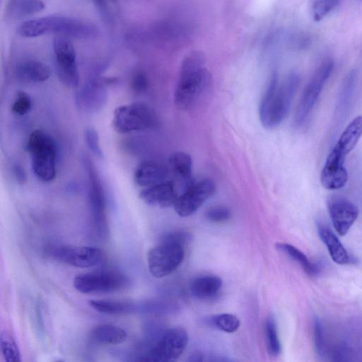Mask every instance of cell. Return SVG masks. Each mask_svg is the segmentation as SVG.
<instances>
[{"label": "cell", "mask_w": 362, "mask_h": 362, "mask_svg": "<svg viewBox=\"0 0 362 362\" xmlns=\"http://www.w3.org/2000/svg\"><path fill=\"white\" fill-rule=\"evenodd\" d=\"M216 189V183L209 179L194 183L178 197L174 204L177 214L182 218L193 216L207 201L215 195Z\"/></svg>", "instance_id": "obj_14"}, {"label": "cell", "mask_w": 362, "mask_h": 362, "mask_svg": "<svg viewBox=\"0 0 362 362\" xmlns=\"http://www.w3.org/2000/svg\"><path fill=\"white\" fill-rule=\"evenodd\" d=\"M159 120L153 109L143 103L119 106L114 112L113 127L120 134L157 129Z\"/></svg>", "instance_id": "obj_5"}, {"label": "cell", "mask_w": 362, "mask_h": 362, "mask_svg": "<svg viewBox=\"0 0 362 362\" xmlns=\"http://www.w3.org/2000/svg\"><path fill=\"white\" fill-rule=\"evenodd\" d=\"M313 336L315 351L318 355L324 356L326 352L324 328L322 321L315 318L313 325Z\"/></svg>", "instance_id": "obj_33"}, {"label": "cell", "mask_w": 362, "mask_h": 362, "mask_svg": "<svg viewBox=\"0 0 362 362\" xmlns=\"http://www.w3.org/2000/svg\"><path fill=\"white\" fill-rule=\"evenodd\" d=\"M266 338L268 352L272 357H278L281 352V344L278 328L272 316H269L266 323Z\"/></svg>", "instance_id": "obj_28"}, {"label": "cell", "mask_w": 362, "mask_h": 362, "mask_svg": "<svg viewBox=\"0 0 362 362\" xmlns=\"http://www.w3.org/2000/svg\"><path fill=\"white\" fill-rule=\"evenodd\" d=\"M203 356L200 353H195L193 356H191L190 361H203Z\"/></svg>", "instance_id": "obj_37"}, {"label": "cell", "mask_w": 362, "mask_h": 362, "mask_svg": "<svg viewBox=\"0 0 362 362\" xmlns=\"http://www.w3.org/2000/svg\"><path fill=\"white\" fill-rule=\"evenodd\" d=\"M328 208L337 233L341 237L346 235L358 218L357 206L344 197L334 196L328 199Z\"/></svg>", "instance_id": "obj_15"}, {"label": "cell", "mask_w": 362, "mask_h": 362, "mask_svg": "<svg viewBox=\"0 0 362 362\" xmlns=\"http://www.w3.org/2000/svg\"><path fill=\"white\" fill-rule=\"evenodd\" d=\"M300 83V77L294 73L281 84L278 75L272 77L259 105V118L266 129H275L285 120Z\"/></svg>", "instance_id": "obj_1"}, {"label": "cell", "mask_w": 362, "mask_h": 362, "mask_svg": "<svg viewBox=\"0 0 362 362\" xmlns=\"http://www.w3.org/2000/svg\"><path fill=\"white\" fill-rule=\"evenodd\" d=\"M129 280L120 272L97 271L75 276L74 287L83 294L107 293L119 291L129 284Z\"/></svg>", "instance_id": "obj_10"}, {"label": "cell", "mask_w": 362, "mask_h": 362, "mask_svg": "<svg viewBox=\"0 0 362 362\" xmlns=\"http://www.w3.org/2000/svg\"><path fill=\"white\" fill-rule=\"evenodd\" d=\"M55 62L60 81L70 88H77L79 83V73L77 63V53L73 42L66 36H58L53 42Z\"/></svg>", "instance_id": "obj_9"}, {"label": "cell", "mask_w": 362, "mask_h": 362, "mask_svg": "<svg viewBox=\"0 0 362 362\" xmlns=\"http://www.w3.org/2000/svg\"><path fill=\"white\" fill-rule=\"evenodd\" d=\"M231 217V210L222 205L211 207L205 213L206 219L210 222L216 224L227 222Z\"/></svg>", "instance_id": "obj_32"}, {"label": "cell", "mask_w": 362, "mask_h": 362, "mask_svg": "<svg viewBox=\"0 0 362 362\" xmlns=\"http://www.w3.org/2000/svg\"><path fill=\"white\" fill-rule=\"evenodd\" d=\"M170 168L165 164L147 161L142 163L136 169L135 181L140 187H150L167 181Z\"/></svg>", "instance_id": "obj_18"}, {"label": "cell", "mask_w": 362, "mask_h": 362, "mask_svg": "<svg viewBox=\"0 0 362 362\" xmlns=\"http://www.w3.org/2000/svg\"><path fill=\"white\" fill-rule=\"evenodd\" d=\"M361 136L362 116H358L348 125L327 158L321 176L325 188L339 190L347 184L348 173L345 166L346 159Z\"/></svg>", "instance_id": "obj_2"}, {"label": "cell", "mask_w": 362, "mask_h": 362, "mask_svg": "<svg viewBox=\"0 0 362 362\" xmlns=\"http://www.w3.org/2000/svg\"><path fill=\"white\" fill-rule=\"evenodd\" d=\"M276 248L286 254L292 260L299 263L309 276H316L320 272L319 267L312 263L303 252L296 247L289 244L279 243L276 245Z\"/></svg>", "instance_id": "obj_24"}, {"label": "cell", "mask_w": 362, "mask_h": 362, "mask_svg": "<svg viewBox=\"0 0 362 362\" xmlns=\"http://www.w3.org/2000/svg\"><path fill=\"white\" fill-rule=\"evenodd\" d=\"M207 324L227 333L236 332L240 327V319L230 313L213 315L207 319Z\"/></svg>", "instance_id": "obj_27"}, {"label": "cell", "mask_w": 362, "mask_h": 362, "mask_svg": "<svg viewBox=\"0 0 362 362\" xmlns=\"http://www.w3.org/2000/svg\"><path fill=\"white\" fill-rule=\"evenodd\" d=\"M169 168L183 191L194 183L193 160L186 153L177 152L170 157Z\"/></svg>", "instance_id": "obj_19"}, {"label": "cell", "mask_w": 362, "mask_h": 362, "mask_svg": "<svg viewBox=\"0 0 362 362\" xmlns=\"http://www.w3.org/2000/svg\"><path fill=\"white\" fill-rule=\"evenodd\" d=\"M333 70V61H325L308 82L297 105L294 116V124L296 127L302 126L309 118Z\"/></svg>", "instance_id": "obj_7"}, {"label": "cell", "mask_w": 362, "mask_h": 362, "mask_svg": "<svg viewBox=\"0 0 362 362\" xmlns=\"http://www.w3.org/2000/svg\"><path fill=\"white\" fill-rule=\"evenodd\" d=\"M0 346L5 361L8 362L21 361V356L15 339L8 332L2 333L0 337Z\"/></svg>", "instance_id": "obj_29"}, {"label": "cell", "mask_w": 362, "mask_h": 362, "mask_svg": "<svg viewBox=\"0 0 362 362\" xmlns=\"http://www.w3.org/2000/svg\"><path fill=\"white\" fill-rule=\"evenodd\" d=\"M209 75L205 59L201 52L190 53L183 60L174 94L177 107L190 109L206 90Z\"/></svg>", "instance_id": "obj_3"}, {"label": "cell", "mask_w": 362, "mask_h": 362, "mask_svg": "<svg viewBox=\"0 0 362 362\" xmlns=\"http://www.w3.org/2000/svg\"><path fill=\"white\" fill-rule=\"evenodd\" d=\"M49 255L58 262L79 268L96 266L103 259V252L92 246H57L49 250Z\"/></svg>", "instance_id": "obj_13"}, {"label": "cell", "mask_w": 362, "mask_h": 362, "mask_svg": "<svg viewBox=\"0 0 362 362\" xmlns=\"http://www.w3.org/2000/svg\"><path fill=\"white\" fill-rule=\"evenodd\" d=\"M16 74L21 80L38 83L46 81L50 78L51 70L44 62L27 60L18 65Z\"/></svg>", "instance_id": "obj_21"}, {"label": "cell", "mask_w": 362, "mask_h": 362, "mask_svg": "<svg viewBox=\"0 0 362 362\" xmlns=\"http://www.w3.org/2000/svg\"><path fill=\"white\" fill-rule=\"evenodd\" d=\"M76 26V19L62 16H48L25 21L18 28V33L25 38H36L47 34L71 37Z\"/></svg>", "instance_id": "obj_12"}, {"label": "cell", "mask_w": 362, "mask_h": 362, "mask_svg": "<svg viewBox=\"0 0 362 362\" xmlns=\"http://www.w3.org/2000/svg\"><path fill=\"white\" fill-rule=\"evenodd\" d=\"M83 163L89 178V203L92 224L98 235L105 237L109 233V224L104 190L92 161L84 159Z\"/></svg>", "instance_id": "obj_8"}, {"label": "cell", "mask_w": 362, "mask_h": 362, "mask_svg": "<svg viewBox=\"0 0 362 362\" xmlns=\"http://www.w3.org/2000/svg\"><path fill=\"white\" fill-rule=\"evenodd\" d=\"M222 287L220 276L206 274L195 279L190 285L191 293L200 300L211 299L216 296Z\"/></svg>", "instance_id": "obj_22"}, {"label": "cell", "mask_w": 362, "mask_h": 362, "mask_svg": "<svg viewBox=\"0 0 362 362\" xmlns=\"http://www.w3.org/2000/svg\"><path fill=\"white\" fill-rule=\"evenodd\" d=\"M27 150L36 177L45 183L53 181L56 176L57 146L52 137L41 130L34 131L29 138Z\"/></svg>", "instance_id": "obj_4"}, {"label": "cell", "mask_w": 362, "mask_h": 362, "mask_svg": "<svg viewBox=\"0 0 362 362\" xmlns=\"http://www.w3.org/2000/svg\"><path fill=\"white\" fill-rule=\"evenodd\" d=\"M139 196L146 204L161 208L174 206L179 197L175 184L170 181L145 188Z\"/></svg>", "instance_id": "obj_17"}, {"label": "cell", "mask_w": 362, "mask_h": 362, "mask_svg": "<svg viewBox=\"0 0 362 362\" xmlns=\"http://www.w3.org/2000/svg\"><path fill=\"white\" fill-rule=\"evenodd\" d=\"M317 227L318 235L326 246L333 261L339 265L349 263V254L333 231L322 223L318 224Z\"/></svg>", "instance_id": "obj_20"}, {"label": "cell", "mask_w": 362, "mask_h": 362, "mask_svg": "<svg viewBox=\"0 0 362 362\" xmlns=\"http://www.w3.org/2000/svg\"><path fill=\"white\" fill-rule=\"evenodd\" d=\"M14 174L18 183H25L26 182L27 175L24 168L21 166L17 165L14 167Z\"/></svg>", "instance_id": "obj_36"}, {"label": "cell", "mask_w": 362, "mask_h": 362, "mask_svg": "<svg viewBox=\"0 0 362 362\" xmlns=\"http://www.w3.org/2000/svg\"><path fill=\"white\" fill-rule=\"evenodd\" d=\"M127 337L122 328L108 324L99 325L91 332L94 342L104 346H118L124 343Z\"/></svg>", "instance_id": "obj_23"}, {"label": "cell", "mask_w": 362, "mask_h": 362, "mask_svg": "<svg viewBox=\"0 0 362 362\" xmlns=\"http://www.w3.org/2000/svg\"><path fill=\"white\" fill-rule=\"evenodd\" d=\"M340 0H313L312 16L315 21H320L331 14L339 5Z\"/></svg>", "instance_id": "obj_30"}, {"label": "cell", "mask_w": 362, "mask_h": 362, "mask_svg": "<svg viewBox=\"0 0 362 362\" xmlns=\"http://www.w3.org/2000/svg\"><path fill=\"white\" fill-rule=\"evenodd\" d=\"M184 258L185 246L161 240L159 245L148 252V270L155 278H164L175 272Z\"/></svg>", "instance_id": "obj_6"}, {"label": "cell", "mask_w": 362, "mask_h": 362, "mask_svg": "<svg viewBox=\"0 0 362 362\" xmlns=\"http://www.w3.org/2000/svg\"><path fill=\"white\" fill-rule=\"evenodd\" d=\"M84 137L90 151L96 157L103 158L104 155L97 132L93 129H89L85 131Z\"/></svg>", "instance_id": "obj_34"}, {"label": "cell", "mask_w": 362, "mask_h": 362, "mask_svg": "<svg viewBox=\"0 0 362 362\" xmlns=\"http://www.w3.org/2000/svg\"><path fill=\"white\" fill-rule=\"evenodd\" d=\"M107 97L104 82L100 79H94L84 85L78 92L76 103L81 111L92 114L102 109Z\"/></svg>", "instance_id": "obj_16"}, {"label": "cell", "mask_w": 362, "mask_h": 362, "mask_svg": "<svg viewBox=\"0 0 362 362\" xmlns=\"http://www.w3.org/2000/svg\"><path fill=\"white\" fill-rule=\"evenodd\" d=\"M89 304L96 311L108 315L129 313L134 310V306L132 304L123 302L92 300Z\"/></svg>", "instance_id": "obj_25"}, {"label": "cell", "mask_w": 362, "mask_h": 362, "mask_svg": "<svg viewBox=\"0 0 362 362\" xmlns=\"http://www.w3.org/2000/svg\"><path fill=\"white\" fill-rule=\"evenodd\" d=\"M32 101L29 94L24 91H18L12 105V113L18 116L27 114L31 109Z\"/></svg>", "instance_id": "obj_31"}, {"label": "cell", "mask_w": 362, "mask_h": 362, "mask_svg": "<svg viewBox=\"0 0 362 362\" xmlns=\"http://www.w3.org/2000/svg\"><path fill=\"white\" fill-rule=\"evenodd\" d=\"M188 344V335L181 328L166 331L144 356L143 361H171L179 358Z\"/></svg>", "instance_id": "obj_11"}, {"label": "cell", "mask_w": 362, "mask_h": 362, "mask_svg": "<svg viewBox=\"0 0 362 362\" xmlns=\"http://www.w3.org/2000/svg\"><path fill=\"white\" fill-rule=\"evenodd\" d=\"M46 6L41 0H11L10 12L17 16H27L39 13Z\"/></svg>", "instance_id": "obj_26"}, {"label": "cell", "mask_w": 362, "mask_h": 362, "mask_svg": "<svg viewBox=\"0 0 362 362\" xmlns=\"http://www.w3.org/2000/svg\"><path fill=\"white\" fill-rule=\"evenodd\" d=\"M133 88L137 92H144L148 85L146 76L142 73H138L135 75L132 81Z\"/></svg>", "instance_id": "obj_35"}]
</instances>
